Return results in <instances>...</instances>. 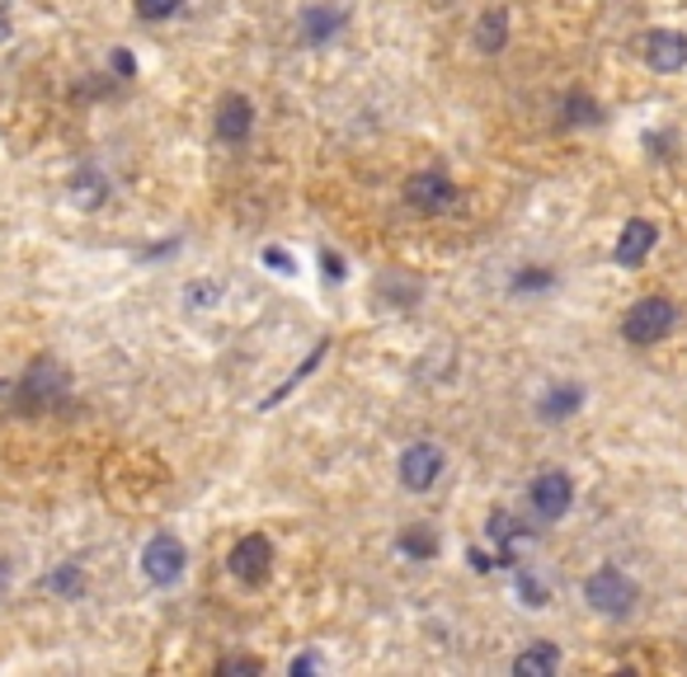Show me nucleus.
<instances>
[{
  "label": "nucleus",
  "mask_w": 687,
  "mask_h": 677,
  "mask_svg": "<svg viewBox=\"0 0 687 677\" xmlns=\"http://www.w3.org/2000/svg\"><path fill=\"white\" fill-rule=\"evenodd\" d=\"M180 6H184V0H137V14H142V19H170Z\"/></svg>",
  "instance_id": "obj_21"
},
{
  "label": "nucleus",
  "mask_w": 687,
  "mask_h": 677,
  "mask_svg": "<svg viewBox=\"0 0 687 677\" xmlns=\"http://www.w3.org/2000/svg\"><path fill=\"white\" fill-rule=\"evenodd\" d=\"M552 283V273H518L514 277V287H546Z\"/></svg>",
  "instance_id": "obj_25"
},
{
  "label": "nucleus",
  "mask_w": 687,
  "mask_h": 677,
  "mask_svg": "<svg viewBox=\"0 0 687 677\" xmlns=\"http://www.w3.org/2000/svg\"><path fill=\"white\" fill-rule=\"evenodd\" d=\"M321 668V659H311V654H306V659H292V673H316Z\"/></svg>",
  "instance_id": "obj_29"
},
{
  "label": "nucleus",
  "mask_w": 687,
  "mask_h": 677,
  "mask_svg": "<svg viewBox=\"0 0 687 677\" xmlns=\"http://www.w3.org/2000/svg\"><path fill=\"white\" fill-rule=\"evenodd\" d=\"M10 33H14V29H10V14H6V10H0V43H6V38H10Z\"/></svg>",
  "instance_id": "obj_31"
},
{
  "label": "nucleus",
  "mask_w": 687,
  "mask_h": 677,
  "mask_svg": "<svg viewBox=\"0 0 687 677\" xmlns=\"http://www.w3.org/2000/svg\"><path fill=\"white\" fill-rule=\"evenodd\" d=\"M443 475V447L438 443H410L401 452V485L410 494H424L434 489V481Z\"/></svg>",
  "instance_id": "obj_7"
},
{
  "label": "nucleus",
  "mask_w": 687,
  "mask_h": 677,
  "mask_svg": "<svg viewBox=\"0 0 687 677\" xmlns=\"http://www.w3.org/2000/svg\"><path fill=\"white\" fill-rule=\"evenodd\" d=\"M184 565H189L184 542H180V536H170V532L151 536V542H147V550H142V574H147V584H155V588H170V584H180Z\"/></svg>",
  "instance_id": "obj_4"
},
{
  "label": "nucleus",
  "mask_w": 687,
  "mask_h": 677,
  "mask_svg": "<svg viewBox=\"0 0 687 677\" xmlns=\"http://www.w3.org/2000/svg\"><path fill=\"white\" fill-rule=\"evenodd\" d=\"M655 241H659V231H655V222H645V216H636V222H626L622 226V235H617V264L622 269H636L645 254L655 250Z\"/></svg>",
  "instance_id": "obj_10"
},
{
  "label": "nucleus",
  "mask_w": 687,
  "mask_h": 677,
  "mask_svg": "<svg viewBox=\"0 0 687 677\" xmlns=\"http://www.w3.org/2000/svg\"><path fill=\"white\" fill-rule=\"evenodd\" d=\"M321 264H325V277H344V259H335V254H325V259H321Z\"/></svg>",
  "instance_id": "obj_27"
},
{
  "label": "nucleus",
  "mask_w": 687,
  "mask_h": 677,
  "mask_svg": "<svg viewBox=\"0 0 687 677\" xmlns=\"http://www.w3.org/2000/svg\"><path fill=\"white\" fill-rule=\"evenodd\" d=\"M401 550H405V555H415V560H428V555L438 550V542H434L428 532H405V536H401Z\"/></svg>",
  "instance_id": "obj_20"
},
{
  "label": "nucleus",
  "mask_w": 687,
  "mask_h": 677,
  "mask_svg": "<svg viewBox=\"0 0 687 677\" xmlns=\"http://www.w3.org/2000/svg\"><path fill=\"white\" fill-rule=\"evenodd\" d=\"M113 71L123 75V81H128V75H137V62H132V52H123V48H118V52H113Z\"/></svg>",
  "instance_id": "obj_24"
},
{
  "label": "nucleus",
  "mask_w": 687,
  "mask_h": 677,
  "mask_svg": "<svg viewBox=\"0 0 687 677\" xmlns=\"http://www.w3.org/2000/svg\"><path fill=\"white\" fill-rule=\"evenodd\" d=\"M254 128V104L245 94H226L218 104V137L222 142H245Z\"/></svg>",
  "instance_id": "obj_11"
},
{
  "label": "nucleus",
  "mask_w": 687,
  "mask_h": 677,
  "mask_svg": "<svg viewBox=\"0 0 687 677\" xmlns=\"http://www.w3.org/2000/svg\"><path fill=\"white\" fill-rule=\"evenodd\" d=\"M189 296H193V306H212L208 296H218V287H189Z\"/></svg>",
  "instance_id": "obj_28"
},
{
  "label": "nucleus",
  "mask_w": 687,
  "mask_h": 677,
  "mask_svg": "<svg viewBox=\"0 0 687 677\" xmlns=\"http://www.w3.org/2000/svg\"><path fill=\"white\" fill-rule=\"evenodd\" d=\"M645 62H650L659 75H674L687 67V38L674 29H655L645 38Z\"/></svg>",
  "instance_id": "obj_9"
},
{
  "label": "nucleus",
  "mask_w": 687,
  "mask_h": 677,
  "mask_svg": "<svg viewBox=\"0 0 687 677\" xmlns=\"http://www.w3.org/2000/svg\"><path fill=\"white\" fill-rule=\"evenodd\" d=\"M226 569H231L241 584H250V588L264 584L269 569H273V546H269V536H260V532L241 536V542L231 546V555H226Z\"/></svg>",
  "instance_id": "obj_6"
},
{
  "label": "nucleus",
  "mask_w": 687,
  "mask_h": 677,
  "mask_svg": "<svg viewBox=\"0 0 687 677\" xmlns=\"http://www.w3.org/2000/svg\"><path fill=\"white\" fill-rule=\"evenodd\" d=\"M678 321V311L669 296H640V302L626 311V321H622V334L632 338V344H655V338H664L674 330Z\"/></svg>",
  "instance_id": "obj_3"
},
{
  "label": "nucleus",
  "mask_w": 687,
  "mask_h": 677,
  "mask_svg": "<svg viewBox=\"0 0 687 677\" xmlns=\"http://www.w3.org/2000/svg\"><path fill=\"white\" fill-rule=\"evenodd\" d=\"M518 597L527 607H546V588L533 579V574H518Z\"/></svg>",
  "instance_id": "obj_22"
},
{
  "label": "nucleus",
  "mask_w": 687,
  "mask_h": 677,
  "mask_svg": "<svg viewBox=\"0 0 687 677\" xmlns=\"http://www.w3.org/2000/svg\"><path fill=\"white\" fill-rule=\"evenodd\" d=\"M218 673H264V664L260 659H222Z\"/></svg>",
  "instance_id": "obj_23"
},
{
  "label": "nucleus",
  "mask_w": 687,
  "mask_h": 677,
  "mask_svg": "<svg viewBox=\"0 0 687 677\" xmlns=\"http://www.w3.org/2000/svg\"><path fill=\"white\" fill-rule=\"evenodd\" d=\"M556 668H560V649L556 645H533V649H523L514 659L518 677H552Z\"/></svg>",
  "instance_id": "obj_15"
},
{
  "label": "nucleus",
  "mask_w": 687,
  "mask_h": 677,
  "mask_svg": "<svg viewBox=\"0 0 687 677\" xmlns=\"http://www.w3.org/2000/svg\"><path fill=\"white\" fill-rule=\"evenodd\" d=\"M489 536H495V542L504 546V565H508V546H514L518 542V523H514V517H508L504 508H495V513H489Z\"/></svg>",
  "instance_id": "obj_18"
},
{
  "label": "nucleus",
  "mask_w": 687,
  "mask_h": 677,
  "mask_svg": "<svg viewBox=\"0 0 687 677\" xmlns=\"http://www.w3.org/2000/svg\"><path fill=\"white\" fill-rule=\"evenodd\" d=\"M579 405H584V386H575V382H565V386H552L537 401V414L546 424H560V420H570V414H579Z\"/></svg>",
  "instance_id": "obj_14"
},
{
  "label": "nucleus",
  "mask_w": 687,
  "mask_h": 677,
  "mask_svg": "<svg viewBox=\"0 0 687 677\" xmlns=\"http://www.w3.org/2000/svg\"><path fill=\"white\" fill-rule=\"evenodd\" d=\"M565 118H570V123H598V104L588 94H570L565 99Z\"/></svg>",
  "instance_id": "obj_19"
},
{
  "label": "nucleus",
  "mask_w": 687,
  "mask_h": 677,
  "mask_svg": "<svg viewBox=\"0 0 687 677\" xmlns=\"http://www.w3.org/2000/svg\"><path fill=\"white\" fill-rule=\"evenodd\" d=\"M6 593H10V560L0 555V597H6Z\"/></svg>",
  "instance_id": "obj_30"
},
{
  "label": "nucleus",
  "mask_w": 687,
  "mask_h": 677,
  "mask_svg": "<svg viewBox=\"0 0 687 677\" xmlns=\"http://www.w3.org/2000/svg\"><path fill=\"white\" fill-rule=\"evenodd\" d=\"M297 29H302V43H325V38H335L344 29V10H335V6H306L302 19H297Z\"/></svg>",
  "instance_id": "obj_12"
},
{
  "label": "nucleus",
  "mask_w": 687,
  "mask_h": 677,
  "mask_svg": "<svg viewBox=\"0 0 687 677\" xmlns=\"http://www.w3.org/2000/svg\"><path fill=\"white\" fill-rule=\"evenodd\" d=\"M453 198H457V189L443 170H420L405 179V203L420 212H443V208H453Z\"/></svg>",
  "instance_id": "obj_8"
},
{
  "label": "nucleus",
  "mask_w": 687,
  "mask_h": 677,
  "mask_svg": "<svg viewBox=\"0 0 687 677\" xmlns=\"http://www.w3.org/2000/svg\"><path fill=\"white\" fill-rule=\"evenodd\" d=\"M67 401V372L52 363V357H38V363L19 376V391H14V405L24 414H38V410H52Z\"/></svg>",
  "instance_id": "obj_2"
},
{
  "label": "nucleus",
  "mask_w": 687,
  "mask_h": 677,
  "mask_svg": "<svg viewBox=\"0 0 687 677\" xmlns=\"http://www.w3.org/2000/svg\"><path fill=\"white\" fill-rule=\"evenodd\" d=\"M109 198V174L104 170H94V165H81L71 174V203L75 208H85V212H94Z\"/></svg>",
  "instance_id": "obj_13"
},
{
  "label": "nucleus",
  "mask_w": 687,
  "mask_h": 677,
  "mask_svg": "<svg viewBox=\"0 0 687 677\" xmlns=\"http://www.w3.org/2000/svg\"><path fill=\"white\" fill-rule=\"evenodd\" d=\"M48 593H57V597H81L85 593V574H81V565H62V569H52L48 574Z\"/></svg>",
  "instance_id": "obj_17"
},
{
  "label": "nucleus",
  "mask_w": 687,
  "mask_h": 677,
  "mask_svg": "<svg viewBox=\"0 0 687 677\" xmlns=\"http://www.w3.org/2000/svg\"><path fill=\"white\" fill-rule=\"evenodd\" d=\"M584 597H588V607H594L598 616H613V622H622V616L636 612L640 588H636L632 574H622L617 565H607V569H598V574H588Z\"/></svg>",
  "instance_id": "obj_1"
},
{
  "label": "nucleus",
  "mask_w": 687,
  "mask_h": 677,
  "mask_svg": "<svg viewBox=\"0 0 687 677\" xmlns=\"http://www.w3.org/2000/svg\"><path fill=\"white\" fill-rule=\"evenodd\" d=\"M508 43V14L504 10H485L476 19V48L481 52H499Z\"/></svg>",
  "instance_id": "obj_16"
},
{
  "label": "nucleus",
  "mask_w": 687,
  "mask_h": 677,
  "mask_svg": "<svg viewBox=\"0 0 687 677\" xmlns=\"http://www.w3.org/2000/svg\"><path fill=\"white\" fill-rule=\"evenodd\" d=\"M527 499H533L542 523H560L575 504V481L565 471H542L533 485H527Z\"/></svg>",
  "instance_id": "obj_5"
},
{
  "label": "nucleus",
  "mask_w": 687,
  "mask_h": 677,
  "mask_svg": "<svg viewBox=\"0 0 687 677\" xmlns=\"http://www.w3.org/2000/svg\"><path fill=\"white\" fill-rule=\"evenodd\" d=\"M264 259H269V269H279V273H292V259H287L283 250H264Z\"/></svg>",
  "instance_id": "obj_26"
}]
</instances>
